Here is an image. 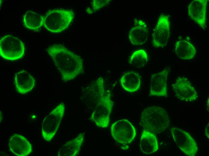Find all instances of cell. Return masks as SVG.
Listing matches in <instances>:
<instances>
[{
	"label": "cell",
	"mask_w": 209,
	"mask_h": 156,
	"mask_svg": "<svg viewBox=\"0 0 209 156\" xmlns=\"http://www.w3.org/2000/svg\"><path fill=\"white\" fill-rule=\"evenodd\" d=\"M52 58L64 82L71 80L83 71V61L81 57L63 45L53 44L46 50Z\"/></svg>",
	"instance_id": "1"
},
{
	"label": "cell",
	"mask_w": 209,
	"mask_h": 156,
	"mask_svg": "<svg viewBox=\"0 0 209 156\" xmlns=\"http://www.w3.org/2000/svg\"><path fill=\"white\" fill-rule=\"evenodd\" d=\"M170 124L169 116L163 108L157 106H148L143 111L140 124L144 130L155 134L166 130Z\"/></svg>",
	"instance_id": "2"
},
{
	"label": "cell",
	"mask_w": 209,
	"mask_h": 156,
	"mask_svg": "<svg viewBox=\"0 0 209 156\" xmlns=\"http://www.w3.org/2000/svg\"><path fill=\"white\" fill-rule=\"evenodd\" d=\"M74 16L71 10L55 9L48 11L44 16V24L45 28L50 32L59 33L65 30L69 25Z\"/></svg>",
	"instance_id": "3"
},
{
	"label": "cell",
	"mask_w": 209,
	"mask_h": 156,
	"mask_svg": "<svg viewBox=\"0 0 209 156\" xmlns=\"http://www.w3.org/2000/svg\"><path fill=\"white\" fill-rule=\"evenodd\" d=\"M65 106L59 104L44 118L41 125V133L43 138L50 142L57 132L64 116Z\"/></svg>",
	"instance_id": "4"
},
{
	"label": "cell",
	"mask_w": 209,
	"mask_h": 156,
	"mask_svg": "<svg viewBox=\"0 0 209 156\" xmlns=\"http://www.w3.org/2000/svg\"><path fill=\"white\" fill-rule=\"evenodd\" d=\"M24 51V45L18 38L11 35L1 38L0 54L4 58L10 61L19 59L23 56Z\"/></svg>",
	"instance_id": "5"
},
{
	"label": "cell",
	"mask_w": 209,
	"mask_h": 156,
	"mask_svg": "<svg viewBox=\"0 0 209 156\" xmlns=\"http://www.w3.org/2000/svg\"><path fill=\"white\" fill-rule=\"evenodd\" d=\"M109 91L105 92L102 98L94 109L90 117V120L98 126L105 128L110 122V117L114 106V102L111 98Z\"/></svg>",
	"instance_id": "6"
},
{
	"label": "cell",
	"mask_w": 209,
	"mask_h": 156,
	"mask_svg": "<svg viewBox=\"0 0 209 156\" xmlns=\"http://www.w3.org/2000/svg\"><path fill=\"white\" fill-rule=\"evenodd\" d=\"M111 133L115 140L124 145L130 143L136 134L134 126L129 121L125 119L118 120L113 124Z\"/></svg>",
	"instance_id": "7"
},
{
	"label": "cell",
	"mask_w": 209,
	"mask_h": 156,
	"mask_svg": "<svg viewBox=\"0 0 209 156\" xmlns=\"http://www.w3.org/2000/svg\"><path fill=\"white\" fill-rule=\"evenodd\" d=\"M171 132L175 144L184 153L189 156L196 154L198 150L197 144L188 133L176 127L172 128Z\"/></svg>",
	"instance_id": "8"
},
{
	"label": "cell",
	"mask_w": 209,
	"mask_h": 156,
	"mask_svg": "<svg viewBox=\"0 0 209 156\" xmlns=\"http://www.w3.org/2000/svg\"><path fill=\"white\" fill-rule=\"evenodd\" d=\"M170 34V22L168 17L162 14L159 17L152 35L153 44L156 48L165 46Z\"/></svg>",
	"instance_id": "9"
},
{
	"label": "cell",
	"mask_w": 209,
	"mask_h": 156,
	"mask_svg": "<svg viewBox=\"0 0 209 156\" xmlns=\"http://www.w3.org/2000/svg\"><path fill=\"white\" fill-rule=\"evenodd\" d=\"M172 87L175 96L180 100L192 102L198 98L196 91L186 78L179 77Z\"/></svg>",
	"instance_id": "10"
},
{
	"label": "cell",
	"mask_w": 209,
	"mask_h": 156,
	"mask_svg": "<svg viewBox=\"0 0 209 156\" xmlns=\"http://www.w3.org/2000/svg\"><path fill=\"white\" fill-rule=\"evenodd\" d=\"M169 68L163 70L151 76L150 83V96L167 97V79Z\"/></svg>",
	"instance_id": "11"
},
{
	"label": "cell",
	"mask_w": 209,
	"mask_h": 156,
	"mask_svg": "<svg viewBox=\"0 0 209 156\" xmlns=\"http://www.w3.org/2000/svg\"><path fill=\"white\" fill-rule=\"evenodd\" d=\"M207 2V0H194L190 4L188 8L189 16L203 29L206 26Z\"/></svg>",
	"instance_id": "12"
},
{
	"label": "cell",
	"mask_w": 209,
	"mask_h": 156,
	"mask_svg": "<svg viewBox=\"0 0 209 156\" xmlns=\"http://www.w3.org/2000/svg\"><path fill=\"white\" fill-rule=\"evenodd\" d=\"M9 146L11 152L18 156H27L32 151L30 142L24 137L19 134H14L11 137Z\"/></svg>",
	"instance_id": "13"
},
{
	"label": "cell",
	"mask_w": 209,
	"mask_h": 156,
	"mask_svg": "<svg viewBox=\"0 0 209 156\" xmlns=\"http://www.w3.org/2000/svg\"><path fill=\"white\" fill-rule=\"evenodd\" d=\"M14 85L18 92L25 94L34 87L35 80L31 75L25 70L20 71L14 76Z\"/></svg>",
	"instance_id": "14"
},
{
	"label": "cell",
	"mask_w": 209,
	"mask_h": 156,
	"mask_svg": "<svg viewBox=\"0 0 209 156\" xmlns=\"http://www.w3.org/2000/svg\"><path fill=\"white\" fill-rule=\"evenodd\" d=\"M135 24L129 32V38L132 44L141 45L147 40L148 30L145 23L141 20L136 21Z\"/></svg>",
	"instance_id": "15"
},
{
	"label": "cell",
	"mask_w": 209,
	"mask_h": 156,
	"mask_svg": "<svg viewBox=\"0 0 209 156\" xmlns=\"http://www.w3.org/2000/svg\"><path fill=\"white\" fill-rule=\"evenodd\" d=\"M86 94L92 107L95 108L102 98L105 93L103 78H98L92 86L88 88Z\"/></svg>",
	"instance_id": "16"
},
{
	"label": "cell",
	"mask_w": 209,
	"mask_h": 156,
	"mask_svg": "<svg viewBox=\"0 0 209 156\" xmlns=\"http://www.w3.org/2000/svg\"><path fill=\"white\" fill-rule=\"evenodd\" d=\"M84 133L80 134L74 139L66 142L59 149V156H75L79 153L84 141Z\"/></svg>",
	"instance_id": "17"
},
{
	"label": "cell",
	"mask_w": 209,
	"mask_h": 156,
	"mask_svg": "<svg viewBox=\"0 0 209 156\" xmlns=\"http://www.w3.org/2000/svg\"><path fill=\"white\" fill-rule=\"evenodd\" d=\"M140 148L141 151L146 154L156 151L159 146L155 134L144 130L141 137Z\"/></svg>",
	"instance_id": "18"
},
{
	"label": "cell",
	"mask_w": 209,
	"mask_h": 156,
	"mask_svg": "<svg viewBox=\"0 0 209 156\" xmlns=\"http://www.w3.org/2000/svg\"><path fill=\"white\" fill-rule=\"evenodd\" d=\"M121 84L126 91L131 92L136 91L141 85V79L139 74L134 71L125 73L121 77Z\"/></svg>",
	"instance_id": "19"
},
{
	"label": "cell",
	"mask_w": 209,
	"mask_h": 156,
	"mask_svg": "<svg viewBox=\"0 0 209 156\" xmlns=\"http://www.w3.org/2000/svg\"><path fill=\"white\" fill-rule=\"evenodd\" d=\"M175 51L177 57L183 59H190L196 53V49L190 43L185 40L177 41L175 44Z\"/></svg>",
	"instance_id": "20"
},
{
	"label": "cell",
	"mask_w": 209,
	"mask_h": 156,
	"mask_svg": "<svg viewBox=\"0 0 209 156\" xmlns=\"http://www.w3.org/2000/svg\"><path fill=\"white\" fill-rule=\"evenodd\" d=\"M44 16L31 11H28L23 17V22L27 28L33 30L38 29L44 24Z\"/></svg>",
	"instance_id": "21"
},
{
	"label": "cell",
	"mask_w": 209,
	"mask_h": 156,
	"mask_svg": "<svg viewBox=\"0 0 209 156\" xmlns=\"http://www.w3.org/2000/svg\"><path fill=\"white\" fill-rule=\"evenodd\" d=\"M147 59L146 52L144 50H140L133 52L130 57L129 63L133 67L140 68L145 66Z\"/></svg>",
	"instance_id": "22"
},
{
	"label": "cell",
	"mask_w": 209,
	"mask_h": 156,
	"mask_svg": "<svg viewBox=\"0 0 209 156\" xmlns=\"http://www.w3.org/2000/svg\"><path fill=\"white\" fill-rule=\"evenodd\" d=\"M111 0H92V6L94 10H96L104 6Z\"/></svg>",
	"instance_id": "23"
},
{
	"label": "cell",
	"mask_w": 209,
	"mask_h": 156,
	"mask_svg": "<svg viewBox=\"0 0 209 156\" xmlns=\"http://www.w3.org/2000/svg\"><path fill=\"white\" fill-rule=\"evenodd\" d=\"M205 133L206 136H207V138H209V122H208V123L206 125L205 127Z\"/></svg>",
	"instance_id": "24"
},
{
	"label": "cell",
	"mask_w": 209,
	"mask_h": 156,
	"mask_svg": "<svg viewBox=\"0 0 209 156\" xmlns=\"http://www.w3.org/2000/svg\"><path fill=\"white\" fill-rule=\"evenodd\" d=\"M206 107H207V110H209V98H208L206 103Z\"/></svg>",
	"instance_id": "25"
}]
</instances>
